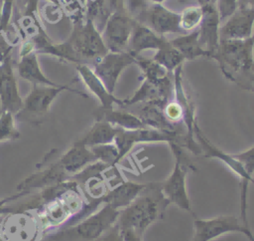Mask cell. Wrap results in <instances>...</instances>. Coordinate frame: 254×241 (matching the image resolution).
Here are the masks:
<instances>
[{"label":"cell","instance_id":"obj_1","mask_svg":"<svg viewBox=\"0 0 254 241\" xmlns=\"http://www.w3.org/2000/svg\"><path fill=\"white\" fill-rule=\"evenodd\" d=\"M169 204L161 183L145 184L136 198L120 210L116 223L120 230H131L143 237L152 223L163 218Z\"/></svg>","mask_w":254,"mask_h":241},{"label":"cell","instance_id":"obj_2","mask_svg":"<svg viewBox=\"0 0 254 241\" xmlns=\"http://www.w3.org/2000/svg\"><path fill=\"white\" fill-rule=\"evenodd\" d=\"M210 58L217 62L227 80L251 91L254 34L243 40H220L217 49Z\"/></svg>","mask_w":254,"mask_h":241},{"label":"cell","instance_id":"obj_3","mask_svg":"<svg viewBox=\"0 0 254 241\" xmlns=\"http://www.w3.org/2000/svg\"><path fill=\"white\" fill-rule=\"evenodd\" d=\"M119 212L112 205L102 203L88 216L72 225L64 226L50 238L59 241H94L117 222Z\"/></svg>","mask_w":254,"mask_h":241},{"label":"cell","instance_id":"obj_4","mask_svg":"<svg viewBox=\"0 0 254 241\" xmlns=\"http://www.w3.org/2000/svg\"><path fill=\"white\" fill-rule=\"evenodd\" d=\"M72 50L78 64L91 66L108 53L101 33L94 24L84 18V14L72 16V30L65 40Z\"/></svg>","mask_w":254,"mask_h":241},{"label":"cell","instance_id":"obj_5","mask_svg":"<svg viewBox=\"0 0 254 241\" xmlns=\"http://www.w3.org/2000/svg\"><path fill=\"white\" fill-rule=\"evenodd\" d=\"M175 157V163L170 176L161 183V189L170 204L190 211V201L187 189V175L190 170H195L183 147L177 142L169 143Z\"/></svg>","mask_w":254,"mask_h":241},{"label":"cell","instance_id":"obj_6","mask_svg":"<svg viewBox=\"0 0 254 241\" xmlns=\"http://www.w3.org/2000/svg\"><path fill=\"white\" fill-rule=\"evenodd\" d=\"M194 137L201 148V154L205 157L216 158L222 161L230 170L240 177V220L245 226H249L247 220V189L249 183L254 184L253 175L246 171L239 160L231 153H226L215 146L202 132L197 122L194 124Z\"/></svg>","mask_w":254,"mask_h":241},{"label":"cell","instance_id":"obj_7","mask_svg":"<svg viewBox=\"0 0 254 241\" xmlns=\"http://www.w3.org/2000/svg\"><path fill=\"white\" fill-rule=\"evenodd\" d=\"M0 233L6 241H38L43 231L36 212L20 205L4 216Z\"/></svg>","mask_w":254,"mask_h":241},{"label":"cell","instance_id":"obj_8","mask_svg":"<svg viewBox=\"0 0 254 241\" xmlns=\"http://www.w3.org/2000/svg\"><path fill=\"white\" fill-rule=\"evenodd\" d=\"M238 232L254 241V235L249 226L243 225L235 216H219L210 219H194L191 241H211L227 233Z\"/></svg>","mask_w":254,"mask_h":241},{"label":"cell","instance_id":"obj_9","mask_svg":"<svg viewBox=\"0 0 254 241\" xmlns=\"http://www.w3.org/2000/svg\"><path fill=\"white\" fill-rule=\"evenodd\" d=\"M64 91L86 97L82 92L73 89L68 85H59L57 87L34 85L30 93L23 99L22 110L15 117L22 115H25L27 118L45 117L49 113L54 101Z\"/></svg>","mask_w":254,"mask_h":241},{"label":"cell","instance_id":"obj_10","mask_svg":"<svg viewBox=\"0 0 254 241\" xmlns=\"http://www.w3.org/2000/svg\"><path fill=\"white\" fill-rule=\"evenodd\" d=\"M136 20L127 10L115 11L108 18L101 37L108 52H125L129 50L130 38Z\"/></svg>","mask_w":254,"mask_h":241},{"label":"cell","instance_id":"obj_11","mask_svg":"<svg viewBox=\"0 0 254 241\" xmlns=\"http://www.w3.org/2000/svg\"><path fill=\"white\" fill-rule=\"evenodd\" d=\"M174 81V97L173 99L180 105L184 115V124L187 129L188 145L187 148L194 154H201V148L194 137L195 120V104L192 97L186 89L183 78V65L173 72Z\"/></svg>","mask_w":254,"mask_h":241},{"label":"cell","instance_id":"obj_12","mask_svg":"<svg viewBox=\"0 0 254 241\" xmlns=\"http://www.w3.org/2000/svg\"><path fill=\"white\" fill-rule=\"evenodd\" d=\"M136 55L129 50L125 52H108L90 67L106 89L113 94L122 72L127 67L135 64Z\"/></svg>","mask_w":254,"mask_h":241},{"label":"cell","instance_id":"obj_13","mask_svg":"<svg viewBox=\"0 0 254 241\" xmlns=\"http://www.w3.org/2000/svg\"><path fill=\"white\" fill-rule=\"evenodd\" d=\"M23 99L14 71L12 55L0 58V112L17 115L23 108Z\"/></svg>","mask_w":254,"mask_h":241},{"label":"cell","instance_id":"obj_14","mask_svg":"<svg viewBox=\"0 0 254 241\" xmlns=\"http://www.w3.org/2000/svg\"><path fill=\"white\" fill-rule=\"evenodd\" d=\"M135 20L159 35L186 34L180 25V13L170 10L163 4H147Z\"/></svg>","mask_w":254,"mask_h":241},{"label":"cell","instance_id":"obj_15","mask_svg":"<svg viewBox=\"0 0 254 241\" xmlns=\"http://www.w3.org/2000/svg\"><path fill=\"white\" fill-rule=\"evenodd\" d=\"M174 97V81L171 75L166 79L153 82L143 79L139 88L134 92V94L123 100L124 107L133 106L138 103H153L162 108L165 107L167 103L173 100Z\"/></svg>","mask_w":254,"mask_h":241},{"label":"cell","instance_id":"obj_16","mask_svg":"<svg viewBox=\"0 0 254 241\" xmlns=\"http://www.w3.org/2000/svg\"><path fill=\"white\" fill-rule=\"evenodd\" d=\"M199 5L203 11V17L198 26V41L200 46L209 53L210 56L217 49L220 42V18L216 5L201 0Z\"/></svg>","mask_w":254,"mask_h":241},{"label":"cell","instance_id":"obj_17","mask_svg":"<svg viewBox=\"0 0 254 241\" xmlns=\"http://www.w3.org/2000/svg\"><path fill=\"white\" fill-rule=\"evenodd\" d=\"M220 40H243L254 34V8H238L220 26Z\"/></svg>","mask_w":254,"mask_h":241},{"label":"cell","instance_id":"obj_18","mask_svg":"<svg viewBox=\"0 0 254 241\" xmlns=\"http://www.w3.org/2000/svg\"><path fill=\"white\" fill-rule=\"evenodd\" d=\"M75 69L79 80L85 86L87 91L98 100L101 109H112L114 106L124 108L123 100L116 98L106 89L102 81L95 75L89 65L78 64L75 65Z\"/></svg>","mask_w":254,"mask_h":241},{"label":"cell","instance_id":"obj_19","mask_svg":"<svg viewBox=\"0 0 254 241\" xmlns=\"http://www.w3.org/2000/svg\"><path fill=\"white\" fill-rule=\"evenodd\" d=\"M70 177L64 170L59 159L57 158L50 164L47 163L43 169L38 170L32 175L26 177L18 185L17 191H26L30 193L32 189H43L67 180Z\"/></svg>","mask_w":254,"mask_h":241},{"label":"cell","instance_id":"obj_20","mask_svg":"<svg viewBox=\"0 0 254 241\" xmlns=\"http://www.w3.org/2000/svg\"><path fill=\"white\" fill-rule=\"evenodd\" d=\"M58 159L70 178L89 164L97 161L90 148L78 140H75Z\"/></svg>","mask_w":254,"mask_h":241},{"label":"cell","instance_id":"obj_21","mask_svg":"<svg viewBox=\"0 0 254 241\" xmlns=\"http://www.w3.org/2000/svg\"><path fill=\"white\" fill-rule=\"evenodd\" d=\"M170 43L165 36L159 35L149 27L136 21L130 42L129 51L140 54L146 50H159Z\"/></svg>","mask_w":254,"mask_h":241},{"label":"cell","instance_id":"obj_22","mask_svg":"<svg viewBox=\"0 0 254 241\" xmlns=\"http://www.w3.org/2000/svg\"><path fill=\"white\" fill-rule=\"evenodd\" d=\"M38 53L32 52L30 54L19 57L16 64L17 73L23 80L38 86H53L57 87L61 84H57L50 80L42 71L40 62L38 59Z\"/></svg>","mask_w":254,"mask_h":241},{"label":"cell","instance_id":"obj_23","mask_svg":"<svg viewBox=\"0 0 254 241\" xmlns=\"http://www.w3.org/2000/svg\"><path fill=\"white\" fill-rule=\"evenodd\" d=\"M144 186L145 184L122 180L107 191L102 201L103 203H108L116 209L121 210L136 198Z\"/></svg>","mask_w":254,"mask_h":241},{"label":"cell","instance_id":"obj_24","mask_svg":"<svg viewBox=\"0 0 254 241\" xmlns=\"http://www.w3.org/2000/svg\"><path fill=\"white\" fill-rule=\"evenodd\" d=\"M96 120H105L112 125L123 128V129H138L146 127L147 125L142 121V120L125 110L112 109H101L99 108L95 113Z\"/></svg>","mask_w":254,"mask_h":241},{"label":"cell","instance_id":"obj_25","mask_svg":"<svg viewBox=\"0 0 254 241\" xmlns=\"http://www.w3.org/2000/svg\"><path fill=\"white\" fill-rule=\"evenodd\" d=\"M118 130L119 127H116L105 120H95L91 127L77 140L88 147L111 143L114 141Z\"/></svg>","mask_w":254,"mask_h":241},{"label":"cell","instance_id":"obj_26","mask_svg":"<svg viewBox=\"0 0 254 241\" xmlns=\"http://www.w3.org/2000/svg\"><path fill=\"white\" fill-rule=\"evenodd\" d=\"M170 43L183 55L185 60H193L199 57L209 58V53L199 44L197 29L180 35L179 37L170 40Z\"/></svg>","mask_w":254,"mask_h":241},{"label":"cell","instance_id":"obj_27","mask_svg":"<svg viewBox=\"0 0 254 241\" xmlns=\"http://www.w3.org/2000/svg\"><path fill=\"white\" fill-rule=\"evenodd\" d=\"M135 64L140 68L142 78L149 81L159 82L171 75L170 72H168L163 66L158 64L152 58H146L140 54L136 55Z\"/></svg>","mask_w":254,"mask_h":241},{"label":"cell","instance_id":"obj_28","mask_svg":"<svg viewBox=\"0 0 254 241\" xmlns=\"http://www.w3.org/2000/svg\"><path fill=\"white\" fill-rule=\"evenodd\" d=\"M152 59L163 66L170 73H173L186 61L183 55L174 46H172L171 43L157 50Z\"/></svg>","mask_w":254,"mask_h":241},{"label":"cell","instance_id":"obj_29","mask_svg":"<svg viewBox=\"0 0 254 241\" xmlns=\"http://www.w3.org/2000/svg\"><path fill=\"white\" fill-rule=\"evenodd\" d=\"M203 17V11L200 5L190 6L180 13V25L187 34L198 28Z\"/></svg>","mask_w":254,"mask_h":241},{"label":"cell","instance_id":"obj_30","mask_svg":"<svg viewBox=\"0 0 254 241\" xmlns=\"http://www.w3.org/2000/svg\"><path fill=\"white\" fill-rule=\"evenodd\" d=\"M20 131L16 124V117L9 112H0V142L19 138Z\"/></svg>","mask_w":254,"mask_h":241},{"label":"cell","instance_id":"obj_31","mask_svg":"<svg viewBox=\"0 0 254 241\" xmlns=\"http://www.w3.org/2000/svg\"><path fill=\"white\" fill-rule=\"evenodd\" d=\"M97 161L103 162L109 166H117L118 164V149L114 142L99 144L89 147Z\"/></svg>","mask_w":254,"mask_h":241},{"label":"cell","instance_id":"obj_32","mask_svg":"<svg viewBox=\"0 0 254 241\" xmlns=\"http://www.w3.org/2000/svg\"><path fill=\"white\" fill-rule=\"evenodd\" d=\"M215 5L220 21H224L239 8V0H217Z\"/></svg>","mask_w":254,"mask_h":241},{"label":"cell","instance_id":"obj_33","mask_svg":"<svg viewBox=\"0 0 254 241\" xmlns=\"http://www.w3.org/2000/svg\"><path fill=\"white\" fill-rule=\"evenodd\" d=\"M233 155L239 160L247 172L254 175V145L242 152L235 153Z\"/></svg>","mask_w":254,"mask_h":241},{"label":"cell","instance_id":"obj_34","mask_svg":"<svg viewBox=\"0 0 254 241\" xmlns=\"http://www.w3.org/2000/svg\"><path fill=\"white\" fill-rule=\"evenodd\" d=\"M15 0H2V33H7L9 30L12 14H13V6Z\"/></svg>","mask_w":254,"mask_h":241},{"label":"cell","instance_id":"obj_35","mask_svg":"<svg viewBox=\"0 0 254 241\" xmlns=\"http://www.w3.org/2000/svg\"><path fill=\"white\" fill-rule=\"evenodd\" d=\"M29 192L26 191H18L17 194H12L10 196L4 197L0 199V216H5L6 214L15 211L17 209V207H13V206H8V202H12L14 200H17L18 198L24 196L25 194H27Z\"/></svg>","mask_w":254,"mask_h":241},{"label":"cell","instance_id":"obj_36","mask_svg":"<svg viewBox=\"0 0 254 241\" xmlns=\"http://www.w3.org/2000/svg\"><path fill=\"white\" fill-rule=\"evenodd\" d=\"M94 241H124V239L119 226L117 223H115L104 234Z\"/></svg>","mask_w":254,"mask_h":241},{"label":"cell","instance_id":"obj_37","mask_svg":"<svg viewBox=\"0 0 254 241\" xmlns=\"http://www.w3.org/2000/svg\"><path fill=\"white\" fill-rule=\"evenodd\" d=\"M124 241H143V237L139 236L131 230H121Z\"/></svg>","mask_w":254,"mask_h":241},{"label":"cell","instance_id":"obj_38","mask_svg":"<svg viewBox=\"0 0 254 241\" xmlns=\"http://www.w3.org/2000/svg\"><path fill=\"white\" fill-rule=\"evenodd\" d=\"M2 7H3L2 0H0V35L3 34L2 33Z\"/></svg>","mask_w":254,"mask_h":241},{"label":"cell","instance_id":"obj_39","mask_svg":"<svg viewBox=\"0 0 254 241\" xmlns=\"http://www.w3.org/2000/svg\"><path fill=\"white\" fill-rule=\"evenodd\" d=\"M248 1L249 0H239V8L248 7Z\"/></svg>","mask_w":254,"mask_h":241},{"label":"cell","instance_id":"obj_40","mask_svg":"<svg viewBox=\"0 0 254 241\" xmlns=\"http://www.w3.org/2000/svg\"><path fill=\"white\" fill-rule=\"evenodd\" d=\"M251 91L254 92V65L252 67V79H251Z\"/></svg>","mask_w":254,"mask_h":241},{"label":"cell","instance_id":"obj_41","mask_svg":"<svg viewBox=\"0 0 254 241\" xmlns=\"http://www.w3.org/2000/svg\"><path fill=\"white\" fill-rule=\"evenodd\" d=\"M47 1H49L51 4H54V5H57V6L61 7V1L62 0H47Z\"/></svg>","mask_w":254,"mask_h":241},{"label":"cell","instance_id":"obj_42","mask_svg":"<svg viewBox=\"0 0 254 241\" xmlns=\"http://www.w3.org/2000/svg\"><path fill=\"white\" fill-rule=\"evenodd\" d=\"M149 1L151 3H155V4H163V2H165L166 0H146Z\"/></svg>","mask_w":254,"mask_h":241},{"label":"cell","instance_id":"obj_43","mask_svg":"<svg viewBox=\"0 0 254 241\" xmlns=\"http://www.w3.org/2000/svg\"><path fill=\"white\" fill-rule=\"evenodd\" d=\"M248 6L254 8V0H249V1H248Z\"/></svg>","mask_w":254,"mask_h":241},{"label":"cell","instance_id":"obj_44","mask_svg":"<svg viewBox=\"0 0 254 241\" xmlns=\"http://www.w3.org/2000/svg\"><path fill=\"white\" fill-rule=\"evenodd\" d=\"M206 1H207V2H209V3H211V4H214V5H215L217 0H206Z\"/></svg>","mask_w":254,"mask_h":241},{"label":"cell","instance_id":"obj_45","mask_svg":"<svg viewBox=\"0 0 254 241\" xmlns=\"http://www.w3.org/2000/svg\"><path fill=\"white\" fill-rule=\"evenodd\" d=\"M0 241H6V240H5V238L3 237V235H2L1 233H0Z\"/></svg>","mask_w":254,"mask_h":241},{"label":"cell","instance_id":"obj_46","mask_svg":"<svg viewBox=\"0 0 254 241\" xmlns=\"http://www.w3.org/2000/svg\"><path fill=\"white\" fill-rule=\"evenodd\" d=\"M197 1H198V3H199V2H200V1H201V0H197Z\"/></svg>","mask_w":254,"mask_h":241}]
</instances>
